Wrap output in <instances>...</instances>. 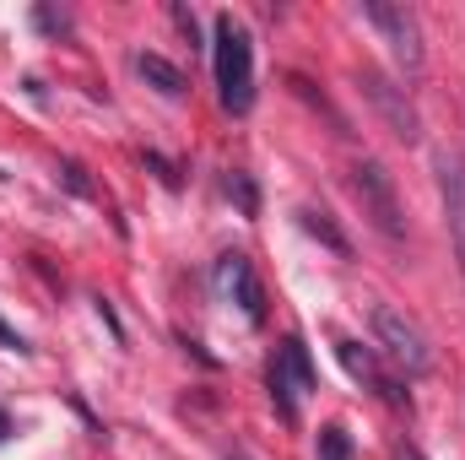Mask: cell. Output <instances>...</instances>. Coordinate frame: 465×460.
<instances>
[{
  "label": "cell",
  "mask_w": 465,
  "mask_h": 460,
  "mask_svg": "<svg viewBox=\"0 0 465 460\" xmlns=\"http://www.w3.org/2000/svg\"><path fill=\"white\" fill-rule=\"evenodd\" d=\"M60 174H65V185H71V190H76V195H93V185H87V179H82V168H76V163H65V168H60Z\"/></svg>",
  "instance_id": "18"
},
{
  "label": "cell",
  "mask_w": 465,
  "mask_h": 460,
  "mask_svg": "<svg viewBox=\"0 0 465 460\" xmlns=\"http://www.w3.org/2000/svg\"><path fill=\"white\" fill-rule=\"evenodd\" d=\"M33 22H38L44 33H54V38H60V33H71V16H65V11H54V5H38V11H33Z\"/></svg>",
  "instance_id": "15"
},
{
  "label": "cell",
  "mask_w": 465,
  "mask_h": 460,
  "mask_svg": "<svg viewBox=\"0 0 465 460\" xmlns=\"http://www.w3.org/2000/svg\"><path fill=\"white\" fill-rule=\"evenodd\" d=\"M228 195L238 201V212H243V217H260V190H254V179H249V174H232Z\"/></svg>",
  "instance_id": "14"
},
{
  "label": "cell",
  "mask_w": 465,
  "mask_h": 460,
  "mask_svg": "<svg viewBox=\"0 0 465 460\" xmlns=\"http://www.w3.org/2000/svg\"><path fill=\"white\" fill-rule=\"evenodd\" d=\"M135 71H141V76H146V87H157L163 98H184V87H190V82H184V71H179L173 60L152 55V49H141V55H135Z\"/></svg>",
  "instance_id": "9"
},
{
  "label": "cell",
  "mask_w": 465,
  "mask_h": 460,
  "mask_svg": "<svg viewBox=\"0 0 465 460\" xmlns=\"http://www.w3.org/2000/svg\"><path fill=\"white\" fill-rule=\"evenodd\" d=\"M228 460H249V455H228Z\"/></svg>",
  "instance_id": "21"
},
{
  "label": "cell",
  "mask_w": 465,
  "mask_h": 460,
  "mask_svg": "<svg viewBox=\"0 0 465 460\" xmlns=\"http://www.w3.org/2000/svg\"><path fill=\"white\" fill-rule=\"evenodd\" d=\"M276 357H282V368L292 374V385H298V390L309 395V390H314V363H309V342H303V336H287Z\"/></svg>",
  "instance_id": "11"
},
{
  "label": "cell",
  "mask_w": 465,
  "mask_h": 460,
  "mask_svg": "<svg viewBox=\"0 0 465 460\" xmlns=\"http://www.w3.org/2000/svg\"><path fill=\"white\" fill-rule=\"evenodd\" d=\"M336 357H341V368H347V374L357 379V385H368V390H379V395H390L395 406L406 401V395H401V390H395V385H390V379L379 374V363H373V352H368L362 342H347V336H341V342H336Z\"/></svg>",
  "instance_id": "8"
},
{
  "label": "cell",
  "mask_w": 465,
  "mask_h": 460,
  "mask_svg": "<svg viewBox=\"0 0 465 460\" xmlns=\"http://www.w3.org/2000/svg\"><path fill=\"white\" fill-rule=\"evenodd\" d=\"M373 342L390 352V363L406 374V379H422L433 368V342L428 331L401 309V304H373Z\"/></svg>",
  "instance_id": "2"
},
{
  "label": "cell",
  "mask_w": 465,
  "mask_h": 460,
  "mask_svg": "<svg viewBox=\"0 0 465 460\" xmlns=\"http://www.w3.org/2000/svg\"><path fill=\"white\" fill-rule=\"evenodd\" d=\"M362 22L390 44V55L401 60V71H422L428 49H422V22L411 5H390V0H362Z\"/></svg>",
  "instance_id": "4"
},
{
  "label": "cell",
  "mask_w": 465,
  "mask_h": 460,
  "mask_svg": "<svg viewBox=\"0 0 465 460\" xmlns=\"http://www.w3.org/2000/svg\"><path fill=\"white\" fill-rule=\"evenodd\" d=\"M351 195H357L362 217L384 233L390 244H401V238H406V212H401L395 179L384 174V163H379V157H357V163H351Z\"/></svg>",
  "instance_id": "3"
},
{
  "label": "cell",
  "mask_w": 465,
  "mask_h": 460,
  "mask_svg": "<svg viewBox=\"0 0 465 460\" xmlns=\"http://www.w3.org/2000/svg\"><path fill=\"white\" fill-rule=\"evenodd\" d=\"M395 460H422V450H417V445H401V455Z\"/></svg>",
  "instance_id": "19"
},
{
  "label": "cell",
  "mask_w": 465,
  "mask_h": 460,
  "mask_svg": "<svg viewBox=\"0 0 465 460\" xmlns=\"http://www.w3.org/2000/svg\"><path fill=\"white\" fill-rule=\"evenodd\" d=\"M265 385H271V401H276V412H282V423H298V385H292V374L282 368V357H271V368H265Z\"/></svg>",
  "instance_id": "10"
},
{
  "label": "cell",
  "mask_w": 465,
  "mask_h": 460,
  "mask_svg": "<svg viewBox=\"0 0 465 460\" xmlns=\"http://www.w3.org/2000/svg\"><path fill=\"white\" fill-rule=\"evenodd\" d=\"M0 439H11V417L5 412H0Z\"/></svg>",
  "instance_id": "20"
},
{
  "label": "cell",
  "mask_w": 465,
  "mask_h": 460,
  "mask_svg": "<svg viewBox=\"0 0 465 460\" xmlns=\"http://www.w3.org/2000/svg\"><path fill=\"white\" fill-rule=\"evenodd\" d=\"M173 22H179V33H184L190 44H201V27H195V11H190V5H173Z\"/></svg>",
  "instance_id": "16"
},
{
  "label": "cell",
  "mask_w": 465,
  "mask_h": 460,
  "mask_svg": "<svg viewBox=\"0 0 465 460\" xmlns=\"http://www.w3.org/2000/svg\"><path fill=\"white\" fill-rule=\"evenodd\" d=\"M298 223H303V233H314L325 249H336V255H347L351 244H347V233L331 223V212H320V206H298Z\"/></svg>",
  "instance_id": "12"
},
{
  "label": "cell",
  "mask_w": 465,
  "mask_h": 460,
  "mask_svg": "<svg viewBox=\"0 0 465 460\" xmlns=\"http://www.w3.org/2000/svg\"><path fill=\"white\" fill-rule=\"evenodd\" d=\"M212 65H217V98L228 115H249L254 109V44L249 27L223 11L212 22Z\"/></svg>",
  "instance_id": "1"
},
{
  "label": "cell",
  "mask_w": 465,
  "mask_h": 460,
  "mask_svg": "<svg viewBox=\"0 0 465 460\" xmlns=\"http://www.w3.org/2000/svg\"><path fill=\"white\" fill-rule=\"evenodd\" d=\"M357 87H362V98L373 104V115L384 119V130L395 135V141H417L422 135V119H417V109H411V98H406V87H395L384 71H373V65H362L357 71Z\"/></svg>",
  "instance_id": "5"
},
{
  "label": "cell",
  "mask_w": 465,
  "mask_h": 460,
  "mask_svg": "<svg viewBox=\"0 0 465 460\" xmlns=\"http://www.w3.org/2000/svg\"><path fill=\"white\" fill-rule=\"evenodd\" d=\"M212 282H217V293H223L228 304L243 309V320H249V325H260V320H265V287H260V276H254V260H249V255H238V249L217 255Z\"/></svg>",
  "instance_id": "6"
},
{
  "label": "cell",
  "mask_w": 465,
  "mask_h": 460,
  "mask_svg": "<svg viewBox=\"0 0 465 460\" xmlns=\"http://www.w3.org/2000/svg\"><path fill=\"white\" fill-rule=\"evenodd\" d=\"M439 190H444V212H450V233H455V260L465 276V163L439 152Z\"/></svg>",
  "instance_id": "7"
},
{
  "label": "cell",
  "mask_w": 465,
  "mask_h": 460,
  "mask_svg": "<svg viewBox=\"0 0 465 460\" xmlns=\"http://www.w3.org/2000/svg\"><path fill=\"white\" fill-rule=\"evenodd\" d=\"M314 455L320 460H351V434L341 428V423H325L320 439H314Z\"/></svg>",
  "instance_id": "13"
},
{
  "label": "cell",
  "mask_w": 465,
  "mask_h": 460,
  "mask_svg": "<svg viewBox=\"0 0 465 460\" xmlns=\"http://www.w3.org/2000/svg\"><path fill=\"white\" fill-rule=\"evenodd\" d=\"M0 346H5V352H33V346H27V336H16L5 320H0Z\"/></svg>",
  "instance_id": "17"
}]
</instances>
